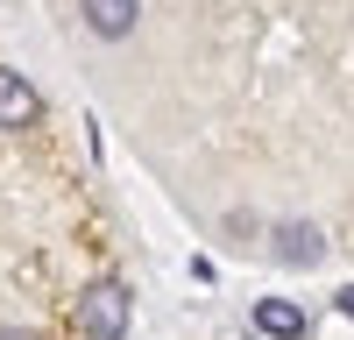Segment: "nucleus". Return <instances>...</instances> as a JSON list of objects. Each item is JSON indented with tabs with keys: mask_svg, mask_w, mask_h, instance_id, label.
Masks as SVG:
<instances>
[{
	"mask_svg": "<svg viewBox=\"0 0 354 340\" xmlns=\"http://www.w3.org/2000/svg\"><path fill=\"white\" fill-rule=\"evenodd\" d=\"M78 333L85 340H121L128 333V291L121 283H93L78 298Z\"/></svg>",
	"mask_w": 354,
	"mask_h": 340,
	"instance_id": "1",
	"label": "nucleus"
},
{
	"mask_svg": "<svg viewBox=\"0 0 354 340\" xmlns=\"http://www.w3.org/2000/svg\"><path fill=\"white\" fill-rule=\"evenodd\" d=\"M43 113V100H36V85H28L21 71H0V128H28Z\"/></svg>",
	"mask_w": 354,
	"mask_h": 340,
	"instance_id": "2",
	"label": "nucleus"
},
{
	"mask_svg": "<svg viewBox=\"0 0 354 340\" xmlns=\"http://www.w3.org/2000/svg\"><path fill=\"white\" fill-rule=\"evenodd\" d=\"M85 21H93V36H128L135 15H142V0H78Z\"/></svg>",
	"mask_w": 354,
	"mask_h": 340,
	"instance_id": "3",
	"label": "nucleus"
},
{
	"mask_svg": "<svg viewBox=\"0 0 354 340\" xmlns=\"http://www.w3.org/2000/svg\"><path fill=\"white\" fill-rule=\"evenodd\" d=\"M255 333H270V340H298V333H305V312L290 305V298H262V305H255Z\"/></svg>",
	"mask_w": 354,
	"mask_h": 340,
	"instance_id": "4",
	"label": "nucleus"
},
{
	"mask_svg": "<svg viewBox=\"0 0 354 340\" xmlns=\"http://www.w3.org/2000/svg\"><path fill=\"white\" fill-rule=\"evenodd\" d=\"M277 255H283V263H319V255H326V241H319V227H305V220H290L283 227V234H277Z\"/></svg>",
	"mask_w": 354,
	"mask_h": 340,
	"instance_id": "5",
	"label": "nucleus"
},
{
	"mask_svg": "<svg viewBox=\"0 0 354 340\" xmlns=\"http://www.w3.org/2000/svg\"><path fill=\"white\" fill-rule=\"evenodd\" d=\"M333 305H340V312H347V319H354V283H347V291H340V298H333Z\"/></svg>",
	"mask_w": 354,
	"mask_h": 340,
	"instance_id": "6",
	"label": "nucleus"
},
{
	"mask_svg": "<svg viewBox=\"0 0 354 340\" xmlns=\"http://www.w3.org/2000/svg\"><path fill=\"white\" fill-rule=\"evenodd\" d=\"M0 340H36V333H0Z\"/></svg>",
	"mask_w": 354,
	"mask_h": 340,
	"instance_id": "7",
	"label": "nucleus"
}]
</instances>
